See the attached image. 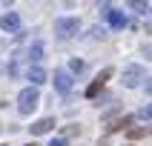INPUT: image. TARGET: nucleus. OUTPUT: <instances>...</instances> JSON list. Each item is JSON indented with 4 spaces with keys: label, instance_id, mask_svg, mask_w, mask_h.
<instances>
[{
    "label": "nucleus",
    "instance_id": "1",
    "mask_svg": "<svg viewBox=\"0 0 152 146\" xmlns=\"http://www.w3.org/2000/svg\"><path fill=\"white\" fill-rule=\"evenodd\" d=\"M77 32H80V20L77 17H58L55 20V34H58L60 40H69Z\"/></svg>",
    "mask_w": 152,
    "mask_h": 146
},
{
    "label": "nucleus",
    "instance_id": "2",
    "mask_svg": "<svg viewBox=\"0 0 152 146\" xmlns=\"http://www.w3.org/2000/svg\"><path fill=\"white\" fill-rule=\"evenodd\" d=\"M37 89L34 86H29V89H23L20 92V97H17V109H20V115H32L34 112V106H37Z\"/></svg>",
    "mask_w": 152,
    "mask_h": 146
},
{
    "label": "nucleus",
    "instance_id": "3",
    "mask_svg": "<svg viewBox=\"0 0 152 146\" xmlns=\"http://www.w3.org/2000/svg\"><path fill=\"white\" fill-rule=\"evenodd\" d=\"M112 77V69L106 66V69H101V75L95 77L92 83H89V89H86V97H98V94L103 92V86H106V80Z\"/></svg>",
    "mask_w": 152,
    "mask_h": 146
},
{
    "label": "nucleus",
    "instance_id": "4",
    "mask_svg": "<svg viewBox=\"0 0 152 146\" xmlns=\"http://www.w3.org/2000/svg\"><path fill=\"white\" fill-rule=\"evenodd\" d=\"M141 80H144V66L132 63V66L124 69V86H129V89H132V86H138Z\"/></svg>",
    "mask_w": 152,
    "mask_h": 146
},
{
    "label": "nucleus",
    "instance_id": "5",
    "mask_svg": "<svg viewBox=\"0 0 152 146\" xmlns=\"http://www.w3.org/2000/svg\"><path fill=\"white\" fill-rule=\"evenodd\" d=\"M55 89H58L60 94H69V89H72V75H69L66 69H55Z\"/></svg>",
    "mask_w": 152,
    "mask_h": 146
},
{
    "label": "nucleus",
    "instance_id": "6",
    "mask_svg": "<svg viewBox=\"0 0 152 146\" xmlns=\"http://www.w3.org/2000/svg\"><path fill=\"white\" fill-rule=\"evenodd\" d=\"M103 15H106V20H109L112 29H124V26H126V15H124V12H118V9L103 6Z\"/></svg>",
    "mask_w": 152,
    "mask_h": 146
},
{
    "label": "nucleus",
    "instance_id": "7",
    "mask_svg": "<svg viewBox=\"0 0 152 146\" xmlns=\"http://www.w3.org/2000/svg\"><path fill=\"white\" fill-rule=\"evenodd\" d=\"M0 29H6V32H20V15H17V12H6V15L0 17Z\"/></svg>",
    "mask_w": 152,
    "mask_h": 146
},
{
    "label": "nucleus",
    "instance_id": "8",
    "mask_svg": "<svg viewBox=\"0 0 152 146\" xmlns=\"http://www.w3.org/2000/svg\"><path fill=\"white\" fill-rule=\"evenodd\" d=\"M55 129V118H43V120H37L32 126V135H46V132H52Z\"/></svg>",
    "mask_w": 152,
    "mask_h": 146
},
{
    "label": "nucleus",
    "instance_id": "9",
    "mask_svg": "<svg viewBox=\"0 0 152 146\" xmlns=\"http://www.w3.org/2000/svg\"><path fill=\"white\" fill-rule=\"evenodd\" d=\"M29 80H32L34 86H40L43 80H46V69L43 66H29Z\"/></svg>",
    "mask_w": 152,
    "mask_h": 146
},
{
    "label": "nucleus",
    "instance_id": "10",
    "mask_svg": "<svg viewBox=\"0 0 152 146\" xmlns=\"http://www.w3.org/2000/svg\"><path fill=\"white\" fill-rule=\"evenodd\" d=\"M43 43H32V46H29V60H32L34 66H37V63H40V57H43Z\"/></svg>",
    "mask_w": 152,
    "mask_h": 146
},
{
    "label": "nucleus",
    "instance_id": "11",
    "mask_svg": "<svg viewBox=\"0 0 152 146\" xmlns=\"http://www.w3.org/2000/svg\"><path fill=\"white\" fill-rule=\"evenodd\" d=\"M129 123H132V115H124V118H118L115 120V123H109V132H118V129H124V126H129Z\"/></svg>",
    "mask_w": 152,
    "mask_h": 146
},
{
    "label": "nucleus",
    "instance_id": "12",
    "mask_svg": "<svg viewBox=\"0 0 152 146\" xmlns=\"http://www.w3.org/2000/svg\"><path fill=\"white\" fill-rule=\"evenodd\" d=\"M138 118H141V120H152V103H146V106L138 109Z\"/></svg>",
    "mask_w": 152,
    "mask_h": 146
},
{
    "label": "nucleus",
    "instance_id": "13",
    "mask_svg": "<svg viewBox=\"0 0 152 146\" xmlns=\"http://www.w3.org/2000/svg\"><path fill=\"white\" fill-rule=\"evenodd\" d=\"M69 69H72V72H75V75H77V72H83V60H77V57H72V60H69Z\"/></svg>",
    "mask_w": 152,
    "mask_h": 146
},
{
    "label": "nucleus",
    "instance_id": "14",
    "mask_svg": "<svg viewBox=\"0 0 152 146\" xmlns=\"http://www.w3.org/2000/svg\"><path fill=\"white\" fill-rule=\"evenodd\" d=\"M126 137H129V140H138V137H144V129H129Z\"/></svg>",
    "mask_w": 152,
    "mask_h": 146
},
{
    "label": "nucleus",
    "instance_id": "15",
    "mask_svg": "<svg viewBox=\"0 0 152 146\" xmlns=\"http://www.w3.org/2000/svg\"><path fill=\"white\" fill-rule=\"evenodd\" d=\"M129 6L135 9V12H146V3H144V0H132V3H129Z\"/></svg>",
    "mask_w": 152,
    "mask_h": 146
},
{
    "label": "nucleus",
    "instance_id": "16",
    "mask_svg": "<svg viewBox=\"0 0 152 146\" xmlns=\"http://www.w3.org/2000/svg\"><path fill=\"white\" fill-rule=\"evenodd\" d=\"M92 37H95V40H103V37H106V32H103L101 26H95V29H92Z\"/></svg>",
    "mask_w": 152,
    "mask_h": 146
},
{
    "label": "nucleus",
    "instance_id": "17",
    "mask_svg": "<svg viewBox=\"0 0 152 146\" xmlns=\"http://www.w3.org/2000/svg\"><path fill=\"white\" fill-rule=\"evenodd\" d=\"M49 146H66V137H55V140H52Z\"/></svg>",
    "mask_w": 152,
    "mask_h": 146
},
{
    "label": "nucleus",
    "instance_id": "18",
    "mask_svg": "<svg viewBox=\"0 0 152 146\" xmlns=\"http://www.w3.org/2000/svg\"><path fill=\"white\" fill-rule=\"evenodd\" d=\"M144 89H146V94H152V77H149V80L144 83Z\"/></svg>",
    "mask_w": 152,
    "mask_h": 146
},
{
    "label": "nucleus",
    "instance_id": "19",
    "mask_svg": "<svg viewBox=\"0 0 152 146\" xmlns=\"http://www.w3.org/2000/svg\"><path fill=\"white\" fill-rule=\"evenodd\" d=\"M26 146H34V143H26Z\"/></svg>",
    "mask_w": 152,
    "mask_h": 146
},
{
    "label": "nucleus",
    "instance_id": "20",
    "mask_svg": "<svg viewBox=\"0 0 152 146\" xmlns=\"http://www.w3.org/2000/svg\"><path fill=\"white\" fill-rule=\"evenodd\" d=\"M0 106H3V103H0Z\"/></svg>",
    "mask_w": 152,
    "mask_h": 146
}]
</instances>
